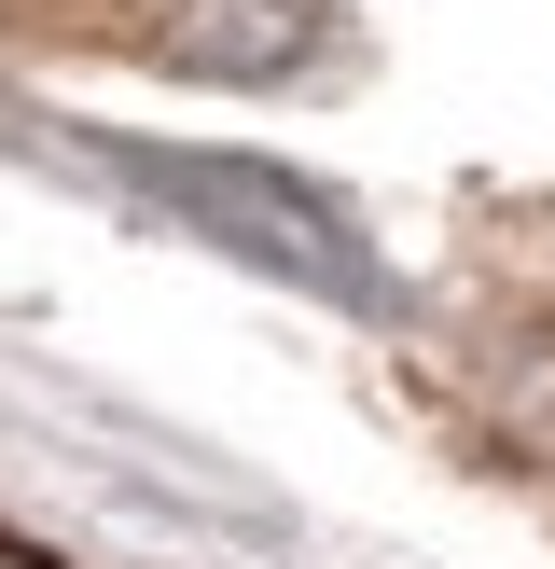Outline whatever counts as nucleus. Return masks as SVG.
Listing matches in <instances>:
<instances>
[{"label": "nucleus", "mask_w": 555, "mask_h": 569, "mask_svg": "<svg viewBox=\"0 0 555 569\" xmlns=\"http://www.w3.org/2000/svg\"><path fill=\"white\" fill-rule=\"evenodd\" d=\"M167 194H194L209 222H236V237H264L278 264H320V278H361V264H347V237H333V222L305 209V194H264V181H236V167H209V153H181V167H167Z\"/></svg>", "instance_id": "f257e3e1"}, {"label": "nucleus", "mask_w": 555, "mask_h": 569, "mask_svg": "<svg viewBox=\"0 0 555 569\" xmlns=\"http://www.w3.org/2000/svg\"><path fill=\"white\" fill-rule=\"evenodd\" d=\"M0 569H42V556H0Z\"/></svg>", "instance_id": "f03ea898"}]
</instances>
